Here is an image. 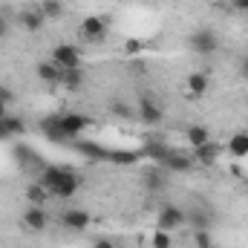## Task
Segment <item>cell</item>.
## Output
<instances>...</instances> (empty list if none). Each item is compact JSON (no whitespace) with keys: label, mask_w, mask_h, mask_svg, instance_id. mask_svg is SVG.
I'll list each match as a JSON object with an SVG mask.
<instances>
[{"label":"cell","mask_w":248,"mask_h":248,"mask_svg":"<svg viewBox=\"0 0 248 248\" xmlns=\"http://www.w3.org/2000/svg\"><path fill=\"white\" fill-rule=\"evenodd\" d=\"M41 182L49 190V196H55V199H72L78 193V187H81V176L69 165H49V168H44Z\"/></svg>","instance_id":"1"},{"label":"cell","mask_w":248,"mask_h":248,"mask_svg":"<svg viewBox=\"0 0 248 248\" xmlns=\"http://www.w3.org/2000/svg\"><path fill=\"white\" fill-rule=\"evenodd\" d=\"M49 61L55 63L58 69H75V66H81V49L72 46V44H58L52 49V58Z\"/></svg>","instance_id":"2"},{"label":"cell","mask_w":248,"mask_h":248,"mask_svg":"<svg viewBox=\"0 0 248 248\" xmlns=\"http://www.w3.org/2000/svg\"><path fill=\"white\" fill-rule=\"evenodd\" d=\"M187 222V214L182 208H176V205H165V208H159V217H156V228H165V231H176L179 225H185Z\"/></svg>","instance_id":"3"},{"label":"cell","mask_w":248,"mask_h":248,"mask_svg":"<svg viewBox=\"0 0 248 248\" xmlns=\"http://www.w3.org/2000/svg\"><path fill=\"white\" fill-rule=\"evenodd\" d=\"M190 46H193L196 55H211V52L219 49V38H217L214 29H196L190 35Z\"/></svg>","instance_id":"4"},{"label":"cell","mask_w":248,"mask_h":248,"mask_svg":"<svg viewBox=\"0 0 248 248\" xmlns=\"http://www.w3.org/2000/svg\"><path fill=\"white\" fill-rule=\"evenodd\" d=\"M78 32H81V38L84 41H101L104 35H107V20L104 17H98V15H90V17H84L81 23H78Z\"/></svg>","instance_id":"5"},{"label":"cell","mask_w":248,"mask_h":248,"mask_svg":"<svg viewBox=\"0 0 248 248\" xmlns=\"http://www.w3.org/2000/svg\"><path fill=\"white\" fill-rule=\"evenodd\" d=\"M58 122H61V130L66 133V139H81V133H87V127H90V119L81 116V113L58 116Z\"/></svg>","instance_id":"6"},{"label":"cell","mask_w":248,"mask_h":248,"mask_svg":"<svg viewBox=\"0 0 248 248\" xmlns=\"http://www.w3.org/2000/svg\"><path fill=\"white\" fill-rule=\"evenodd\" d=\"M193 159L190 156H185V153H176V150H170L168 156H165V162L159 165L162 170H170V173H190L193 170Z\"/></svg>","instance_id":"7"},{"label":"cell","mask_w":248,"mask_h":248,"mask_svg":"<svg viewBox=\"0 0 248 248\" xmlns=\"http://www.w3.org/2000/svg\"><path fill=\"white\" fill-rule=\"evenodd\" d=\"M139 119L144 124H159L162 122V107L153 95H141L139 98Z\"/></svg>","instance_id":"8"},{"label":"cell","mask_w":248,"mask_h":248,"mask_svg":"<svg viewBox=\"0 0 248 248\" xmlns=\"http://www.w3.org/2000/svg\"><path fill=\"white\" fill-rule=\"evenodd\" d=\"M61 225L69 228V231H84L90 225V214L84 208H66L61 214Z\"/></svg>","instance_id":"9"},{"label":"cell","mask_w":248,"mask_h":248,"mask_svg":"<svg viewBox=\"0 0 248 248\" xmlns=\"http://www.w3.org/2000/svg\"><path fill=\"white\" fill-rule=\"evenodd\" d=\"M23 225L32 228V231H44V228L49 225V217H46L44 205H29V208L23 211Z\"/></svg>","instance_id":"10"},{"label":"cell","mask_w":248,"mask_h":248,"mask_svg":"<svg viewBox=\"0 0 248 248\" xmlns=\"http://www.w3.org/2000/svg\"><path fill=\"white\" fill-rule=\"evenodd\" d=\"M168 153H170V147H168L165 141H159V139H147V141L141 144V150H139V156H147V159L156 162V165H162Z\"/></svg>","instance_id":"11"},{"label":"cell","mask_w":248,"mask_h":248,"mask_svg":"<svg viewBox=\"0 0 248 248\" xmlns=\"http://www.w3.org/2000/svg\"><path fill=\"white\" fill-rule=\"evenodd\" d=\"M75 150L81 153V156H87V159H93V162H107V147H101V144H95V141H84V139H75Z\"/></svg>","instance_id":"12"},{"label":"cell","mask_w":248,"mask_h":248,"mask_svg":"<svg viewBox=\"0 0 248 248\" xmlns=\"http://www.w3.org/2000/svg\"><path fill=\"white\" fill-rule=\"evenodd\" d=\"M219 144H214V141H205V144H199V147H193V162H199V165H214L217 159H219Z\"/></svg>","instance_id":"13"},{"label":"cell","mask_w":248,"mask_h":248,"mask_svg":"<svg viewBox=\"0 0 248 248\" xmlns=\"http://www.w3.org/2000/svg\"><path fill=\"white\" fill-rule=\"evenodd\" d=\"M44 23H46V17L41 15V9H23V12H20V26H23L26 32H41Z\"/></svg>","instance_id":"14"},{"label":"cell","mask_w":248,"mask_h":248,"mask_svg":"<svg viewBox=\"0 0 248 248\" xmlns=\"http://www.w3.org/2000/svg\"><path fill=\"white\" fill-rule=\"evenodd\" d=\"M38 78L44 84H49V87H58L63 81V69H58L52 61H44V63H38Z\"/></svg>","instance_id":"15"},{"label":"cell","mask_w":248,"mask_h":248,"mask_svg":"<svg viewBox=\"0 0 248 248\" xmlns=\"http://www.w3.org/2000/svg\"><path fill=\"white\" fill-rule=\"evenodd\" d=\"M41 130H44V136H46L49 141H69L66 133L61 130L58 116H46V119H41Z\"/></svg>","instance_id":"16"},{"label":"cell","mask_w":248,"mask_h":248,"mask_svg":"<svg viewBox=\"0 0 248 248\" xmlns=\"http://www.w3.org/2000/svg\"><path fill=\"white\" fill-rule=\"evenodd\" d=\"M12 153H15V162H17L20 168H32V165H38V162H41V159H38V153H35L32 147L20 144V141L12 147Z\"/></svg>","instance_id":"17"},{"label":"cell","mask_w":248,"mask_h":248,"mask_svg":"<svg viewBox=\"0 0 248 248\" xmlns=\"http://www.w3.org/2000/svg\"><path fill=\"white\" fill-rule=\"evenodd\" d=\"M185 90L193 95V98L205 95V90H208V75H205V72H190L187 81H185Z\"/></svg>","instance_id":"18"},{"label":"cell","mask_w":248,"mask_h":248,"mask_svg":"<svg viewBox=\"0 0 248 248\" xmlns=\"http://www.w3.org/2000/svg\"><path fill=\"white\" fill-rule=\"evenodd\" d=\"M144 187H147V193H159L165 187V170L159 165L150 168V170H144Z\"/></svg>","instance_id":"19"},{"label":"cell","mask_w":248,"mask_h":248,"mask_svg":"<svg viewBox=\"0 0 248 248\" xmlns=\"http://www.w3.org/2000/svg\"><path fill=\"white\" fill-rule=\"evenodd\" d=\"M187 141H190V147H199V144L211 141L208 127H205V124H190V127H187Z\"/></svg>","instance_id":"20"},{"label":"cell","mask_w":248,"mask_h":248,"mask_svg":"<svg viewBox=\"0 0 248 248\" xmlns=\"http://www.w3.org/2000/svg\"><path fill=\"white\" fill-rule=\"evenodd\" d=\"M107 162L110 165H136L139 153H133V150H107Z\"/></svg>","instance_id":"21"},{"label":"cell","mask_w":248,"mask_h":248,"mask_svg":"<svg viewBox=\"0 0 248 248\" xmlns=\"http://www.w3.org/2000/svg\"><path fill=\"white\" fill-rule=\"evenodd\" d=\"M147 246H150V248H173V237H170V231L156 228V231L147 237Z\"/></svg>","instance_id":"22"},{"label":"cell","mask_w":248,"mask_h":248,"mask_svg":"<svg viewBox=\"0 0 248 248\" xmlns=\"http://www.w3.org/2000/svg\"><path fill=\"white\" fill-rule=\"evenodd\" d=\"M26 199H29V205H44L49 199V190L44 187V182H35L26 187Z\"/></svg>","instance_id":"23"},{"label":"cell","mask_w":248,"mask_h":248,"mask_svg":"<svg viewBox=\"0 0 248 248\" xmlns=\"http://www.w3.org/2000/svg\"><path fill=\"white\" fill-rule=\"evenodd\" d=\"M63 87H69V90H75V87H81L84 84V66H75V69H63Z\"/></svg>","instance_id":"24"},{"label":"cell","mask_w":248,"mask_h":248,"mask_svg":"<svg viewBox=\"0 0 248 248\" xmlns=\"http://www.w3.org/2000/svg\"><path fill=\"white\" fill-rule=\"evenodd\" d=\"M38 9H41V15H44L46 20H52V17H61V15H63V3H61V0H44Z\"/></svg>","instance_id":"25"},{"label":"cell","mask_w":248,"mask_h":248,"mask_svg":"<svg viewBox=\"0 0 248 248\" xmlns=\"http://www.w3.org/2000/svg\"><path fill=\"white\" fill-rule=\"evenodd\" d=\"M228 150H231L234 156H248V133L234 136V139H231V144H228Z\"/></svg>","instance_id":"26"},{"label":"cell","mask_w":248,"mask_h":248,"mask_svg":"<svg viewBox=\"0 0 248 248\" xmlns=\"http://www.w3.org/2000/svg\"><path fill=\"white\" fill-rule=\"evenodd\" d=\"M193 246H196V248H217V246H214V237H211V231H208V228H196V231H193Z\"/></svg>","instance_id":"27"},{"label":"cell","mask_w":248,"mask_h":248,"mask_svg":"<svg viewBox=\"0 0 248 248\" xmlns=\"http://www.w3.org/2000/svg\"><path fill=\"white\" fill-rule=\"evenodd\" d=\"M3 122H6V127H9V133H12V136H20V133L26 130V124H23L20 116H6Z\"/></svg>","instance_id":"28"},{"label":"cell","mask_w":248,"mask_h":248,"mask_svg":"<svg viewBox=\"0 0 248 248\" xmlns=\"http://www.w3.org/2000/svg\"><path fill=\"white\" fill-rule=\"evenodd\" d=\"M0 101H3V104H12V101H15V93H12L9 87H0Z\"/></svg>","instance_id":"29"},{"label":"cell","mask_w":248,"mask_h":248,"mask_svg":"<svg viewBox=\"0 0 248 248\" xmlns=\"http://www.w3.org/2000/svg\"><path fill=\"white\" fill-rule=\"evenodd\" d=\"M6 35H9V17L0 12V38H6Z\"/></svg>","instance_id":"30"},{"label":"cell","mask_w":248,"mask_h":248,"mask_svg":"<svg viewBox=\"0 0 248 248\" xmlns=\"http://www.w3.org/2000/svg\"><path fill=\"white\" fill-rule=\"evenodd\" d=\"M6 139H12V133H9V127H6V122L0 119V141H6Z\"/></svg>","instance_id":"31"},{"label":"cell","mask_w":248,"mask_h":248,"mask_svg":"<svg viewBox=\"0 0 248 248\" xmlns=\"http://www.w3.org/2000/svg\"><path fill=\"white\" fill-rule=\"evenodd\" d=\"M93 248H116V246H113V240H104V237H101V240L93 243Z\"/></svg>","instance_id":"32"},{"label":"cell","mask_w":248,"mask_h":248,"mask_svg":"<svg viewBox=\"0 0 248 248\" xmlns=\"http://www.w3.org/2000/svg\"><path fill=\"white\" fill-rule=\"evenodd\" d=\"M237 9H243V12H248V0H231Z\"/></svg>","instance_id":"33"},{"label":"cell","mask_w":248,"mask_h":248,"mask_svg":"<svg viewBox=\"0 0 248 248\" xmlns=\"http://www.w3.org/2000/svg\"><path fill=\"white\" fill-rule=\"evenodd\" d=\"M6 116H9V104H3V101H0V119H6Z\"/></svg>","instance_id":"34"},{"label":"cell","mask_w":248,"mask_h":248,"mask_svg":"<svg viewBox=\"0 0 248 248\" xmlns=\"http://www.w3.org/2000/svg\"><path fill=\"white\" fill-rule=\"evenodd\" d=\"M243 72H246V78H248V58H246V63H243Z\"/></svg>","instance_id":"35"},{"label":"cell","mask_w":248,"mask_h":248,"mask_svg":"<svg viewBox=\"0 0 248 248\" xmlns=\"http://www.w3.org/2000/svg\"><path fill=\"white\" fill-rule=\"evenodd\" d=\"M217 3H228V0H217Z\"/></svg>","instance_id":"36"}]
</instances>
